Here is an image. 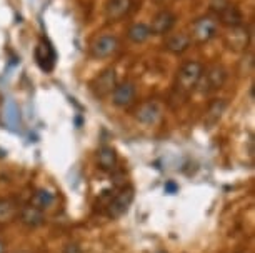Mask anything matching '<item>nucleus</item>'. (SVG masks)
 I'll return each mask as SVG.
<instances>
[{"label": "nucleus", "instance_id": "obj_11", "mask_svg": "<svg viewBox=\"0 0 255 253\" xmlns=\"http://www.w3.org/2000/svg\"><path fill=\"white\" fill-rule=\"evenodd\" d=\"M137 122L143 123V125H155V123L162 118V107L155 100H148L137 107L135 110Z\"/></svg>", "mask_w": 255, "mask_h": 253}, {"label": "nucleus", "instance_id": "obj_4", "mask_svg": "<svg viewBox=\"0 0 255 253\" xmlns=\"http://www.w3.org/2000/svg\"><path fill=\"white\" fill-rule=\"evenodd\" d=\"M117 84V72L114 67H107L90 82V92L94 93L95 98H105L112 95Z\"/></svg>", "mask_w": 255, "mask_h": 253}, {"label": "nucleus", "instance_id": "obj_2", "mask_svg": "<svg viewBox=\"0 0 255 253\" xmlns=\"http://www.w3.org/2000/svg\"><path fill=\"white\" fill-rule=\"evenodd\" d=\"M227 77H229L227 69L222 64H212L207 69L202 70V75L199 82H197L195 90H199L202 95L212 93L224 87L225 82H227Z\"/></svg>", "mask_w": 255, "mask_h": 253}, {"label": "nucleus", "instance_id": "obj_13", "mask_svg": "<svg viewBox=\"0 0 255 253\" xmlns=\"http://www.w3.org/2000/svg\"><path fill=\"white\" fill-rule=\"evenodd\" d=\"M225 110H227V100L224 98H215L214 102L209 105L204 117V127L209 130V128H214L217 123L220 122V118L224 117Z\"/></svg>", "mask_w": 255, "mask_h": 253}, {"label": "nucleus", "instance_id": "obj_21", "mask_svg": "<svg viewBox=\"0 0 255 253\" xmlns=\"http://www.w3.org/2000/svg\"><path fill=\"white\" fill-rule=\"evenodd\" d=\"M229 3H230V0H209V8H210V12L217 17Z\"/></svg>", "mask_w": 255, "mask_h": 253}, {"label": "nucleus", "instance_id": "obj_1", "mask_svg": "<svg viewBox=\"0 0 255 253\" xmlns=\"http://www.w3.org/2000/svg\"><path fill=\"white\" fill-rule=\"evenodd\" d=\"M202 70H204V65L197 60H187L185 64H182L175 75L174 95L180 97L182 100H187V97L195 90Z\"/></svg>", "mask_w": 255, "mask_h": 253}, {"label": "nucleus", "instance_id": "obj_10", "mask_svg": "<svg viewBox=\"0 0 255 253\" xmlns=\"http://www.w3.org/2000/svg\"><path fill=\"white\" fill-rule=\"evenodd\" d=\"M110 97H112V103L115 105V107L127 108L135 102L137 88L132 82L125 80V82H122V84H117V87L114 88V92Z\"/></svg>", "mask_w": 255, "mask_h": 253}, {"label": "nucleus", "instance_id": "obj_18", "mask_svg": "<svg viewBox=\"0 0 255 253\" xmlns=\"http://www.w3.org/2000/svg\"><path fill=\"white\" fill-rule=\"evenodd\" d=\"M127 39L132 42V44H143L150 39V28H148L147 23H132L130 27L127 28Z\"/></svg>", "mask_w": 255, "mask_h": 253}, {"label": "nucleus", "instance_id": "obj_16", "mask_svg": "<svg viewBox=\"0 0 255 253\" xmlns=\"http://www.w3.org/2000/svg\"><path fill=\"white\" fill-rule=\"evenodd\" d=\"M18 218H20V222L28 228H37L45 222L44 210L33 207V205H27V207H23L20 212H18Z\"/></svg>", "mask_w": 255, "mask_h": 253}, {"label": "nucleus", "instance_id": "obj_9", "mask_svg": "<svg viewBox=\"0 0 255 253\" xmlns=\"http://www.w3.org/2000/svg\"><path fill=\"white\" fill-rule=\"evenodd\" d=\"M225 45L229 47V50L232 52H245L250 44V32L247 27L240 25L229 28V33H225L224 37Z\"/></svg>", "mask_w": 255, "mask_h": 253}, {"label": "nucleus", "instance_id": "obj_5", "mask_svg": "<svg viewBox=\"0 0 255 253\" xmlns=\"http://www.w3.org/2000/svg\"><path fill=\"white\" fill-rule=\"evenodd\" d=\"M120 50V40L114 33H105L99 35L92 44H90V57L95 60H104L114 57Z\"/></svg>", "mask_w": 255, "mask_h": 253}, {"label": "nucleus", "instance_id": "obj_7", "mask_svg": "<svg viewBox=\"0 0 255 253\" xmlns=\"http://www.w3.org/2000/svg\"><path fill=\"white\" fill-rule=\"evenodd\" d=\"M175 22H177V17L174 12H170L168 8H163V10L157 12L153 15L150 25V35H155V37H163V35H168L172 32V28L175 27Z\"/></svg>", "mask_w": 255, "mask_h": 253}, {"label": "nucleus", "instance_id": "obj_20", "mask_svg": "<svg viewBox=\"0 0 255 253\" xmlns=\"http://www.w3.org/2000/svg\"><path fill=\"white\" fill-rule=\"evenodd\" d=\"M18 213L17 205L8 198H0V222H8Z\"/></svg>", "mask_w": 255, "mask_h": 253}, {"label": "nucleus", "instance_id": "obj_17", "mask_svg": "<svg viewBox=\"0 0 255 253\" xmlns=\"http://www.w3.org/2000/svg\"><path fill=\"white\" fill-rule=\"evenodd\" d=\"M117 154H115V150L112 147L109 145H104L99 149V154H97V162L100 165V169L105 170V171H110L114 170L115 167H117Z\"/></svg>", "mask_w": 255, "mask_h": 253}, {"label": "nucleus", "instance_id": "obj_23", "mask_svg": "<svg viewBox=\"0 0 255 253\" xmlns=\"http://www.w3.org/2000/svg\"><path fill=\"white\" fill-rule=\"evenodd\" d=\"M7 252V243L3 240H0V253H5Z\"/></svg>", "mask_w": 255, "mask_h": 253}, {"label": "nucleus", "instance_id": "obj_25", "mask_svg": "<svg viewBox=\"0 0 255 253\" xmlns=\"http://www.w3.org/2000/svg\"><path fill=\"white\" fill-rule=\"evenodd\" d=\"M18 253H27V252H18Z\"/></svg>", "mask_w": 255, "mask_h": 253}, {"label": "nucleus", "instance_id": "obj_24", "mask_svg": "<svg viewBox=\"0 0 255 253\" xmlns=\"http://www.w3.org/2000/svg\"><path fill=\"white\" fill-rule=\"evenodd\" d=\"M155 253H167V252H155Z\"/></svg>", "mask_w": 255, "mask_h": 253}, {"label": "nucleus", "instance_id": "obj_6", "mask_svg": "<svg viewBox=\"0 0 255 253\" xmlns=\"http://www.w3.org/2000/svg\"><path fill=\"white\" fill-rule=\"evenodd\" d=\"M133 188L132 187H124L122 190H119L115 193V197L110 200L109 207H107V215L110 218H120L122 215H125L130 208V205L133 202Z\"/></svg>", "mask_w": 255, "mask_h": 253}, {"label": "nucleus", "instance_id": "obj_19", "mask_svg": "<svg viewBox=\"0 0 255 253\" xmlns=\"http://www.w3.org/2000/svg\"><path fill=\"white\" fill-rule=\"evenodd\" d=\"M32 205L33 207H37V208H40V210H47V208H50L52 205L55 203V195L49 192V190H45V188H40V190H37L35 195H33V200H32Z\"/></svg>", "mask_w": 255, "mask_h": 253}, {"label": "nucleus", "instance_id": "obj_15", "mask_svg": "<svg viewBox=\"0 0 255 253\" xmlns=\"http://www.w3.org/2000/svg\"><path fill=\"white\" fill-rule=\"evenodd\" d=\"M217 20L222 23V25H225L227 28H234V27H240L244 25V15L242 12H240V8L235 5V3L230 2L227 7L224 8L222 12L219 13Z\"/></svg>", "mask_w": 255, "mask_h": 253}, {"label": "nucleus", "instance_id": "obj_14", "mask_svg": "<svg viewBox=\"0 0 255 253\" xmlns=\"http://www.w3.org/2000/svg\"><path fill=\"white\" fill-rule=\"evenodd\" d=\"M35 60L38 67L45 72H50L55 65V52L47 40H42L35 49Z\"/></svg>", "mask_w": 255, "mask_h": 253}, {"label": "nucleus", "instance_id": "obj_22", "mask_svg": "<svg viewBox=\"0 0 255 253\" xmlns=\"http://www.w3.org/2000/svg\"><path fill=\"white\" fill-rule=\"evenodd\" d=\"M64 253H82V250L79 245H75V243H69V245L64 248Z\"/></svg>", "mask_w": 255, "mask_h": 253}, {"label": "nucleus", "instance_id": "obj_8", "mask_svg": "<svg viewBox=\"0 0 255 253\" xmlns=\"http://www.w3.org/2000/svg\"><path fill=\"white\" fill-rule=\"evenodd\" d=\"M133 10V0H107L104 7L105 20L109 23H115L128 17Z\"/></svg>", "mask_w": 255, "mask_h": 253}, {"label": "nucleus", "instance_id": "obj_3", "mask_svg": "<svg viewBox=\"0 0 255 253\" xmlns=\"http://www.w3.org/2000/svg\"><path fill=\"white\" fill-rule=\"evenodd\" d=\"M219 33V22L215 17L212 15H202L199 18H195L190 23V39L192 44H207L212 39H215Z\"/></svg>", "mask_w": 255, "mask_h": 253}, {"label": "nucleus", "instance_id": "obj_12", "mask_svg": "<svg viewBox=\"0 0 255 253\" xmlns=\"http://www.w3.org/2000/svg\"><path fill=\"white\" fill-rule=\"evenodd\" d=\"M190 45H192V39L187 32L172 33V35L167 37L165 44H163L165 50L170 52V54H174V55H182L184 52H187L190 49Z\"/></svg>", "mask_w": 255, "mask_h": 253}]
</instances>
